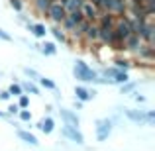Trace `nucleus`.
<instances>
[{
    "label": "nucleus",
    "instance_id": "obj_9",
    "mask_svg": "<svg viewBox=\"0 0 155 151\" xmlns=\"http://www.w3.org/2000/svg\"><path fill=\"white\" fill-rule=\"evenodd\" d=\"M81 12H83V18L87 20V22H96V20H98V16H100V10L92 2H83Z\"/></svg>",
    "mask_w": 155,
    "mask_h": 151
},
{
    "label": "nucleus",
    "instance_id": "obj_35",
    "mask_svg": "<svg viewBox=\"0 0 155 151\" xmlns=\"http://www.w3.org/2000/svg\"><path fill=\"white\" fill-rule=\"evenodd\" d=\"M153 124H155V112L147 110V126H153Z\"/></svg>",
    "mask_w": 155,
    "mask_h": 151
},
{
    "label": "nucleus",
    "instance_id": "obj_28",
    "mask_svg": "<svg viewBox=\"0 0 155 151\" xmlns=\"http://www.w3.org/2000/svg\"><path fill=\"white\" fill-rule=\"evenodd\" d=\"M16 104L20 106V110L30 108V94H20V96H18V102H16Z\"/></svg>",
    "mask_w": 155,
    "mask_h": 151
},
{
    "label": "nucleus",
    "instance_id": "obj_1",
    "mask_svg": "<svg viewBox=\"0 0 155 151\" xmlns=\"http://www.w3.org/2000/svg\"><path fill=\"white\" fill-rule=\"evenodd\" d=\"M73 75H75L77 80H81V83H84V84H106L102 77L92 67H88V63H84L83 59L75 61V65H73Z\"/></svg>",
    "mask_w": 155,
    "mask_h": 151
},
{
    "label": "nucleus",
    "instance_id": "obj_30",
    "mask_svg": "<svg viewBox=\"0 0 155 151\" xmlns=\"http://www.w3.org/2000/svg\"><path fill=\"white\" fill-rule=\"evenodd\" d=\"M24 73H26V77H28L30 80H34V83L39 79V73H38V71H34V69H30V67H26V69H24Z\"/></svg>",
    "mask_w": 155,
    "mask_h": 151
},
{
    "label": "nucleus",
    "instance_id": "obj_3",
    "mask_svg": "<svg viewBox=\"0 0 155 151\" xmlns=\"http://www.w3.org/2000/svg\"><path fill=\"white\" fill-rule=\"evenodd\" d=\"M112 120L110 118H98L94 124V133H96V141H106L110 137V133H112Z\"/></svg>",
    "mask_w": 155,
    "mask_h": 151
},
{
    "label": "nucleus",
    "instance_id": "obj_26",
    "mask_svg": "<svg viewBox=\"0 0 155 151\" xmlns=\"http://www.w3.org/2000/svg\"><path fill=\"white\" fill-rule=\"evenodd\" d=\"M136 87H137L136 83H132V80H128V83L120 84V92H122V94H132V92L136 90Z\"/></svg>",
    "mask_w": 155,
    "mask_h": 151
},
{
    "label": "nucleus",
    "instance_id": "obj_32",
    "mask_svg": "<svg viewBox=\"0 0 155 151\" xmlns=\"http://www.w3.org/2000/svg\"><path fill=\"white\" fill-rule=\"evenodd\" d=\"M10 6L14 8L16 12H22V10H24V4H22V0H10Z\"/></svg>",
    "mask_w": 155,
    "mask_h": 151
},
{
    "label": "nucleus",
    "instance_id": "obj_33",
    "mask_svg": "<svg viewBox=\"0 0 155 151\" xmlns=\"http://www.w3.org/2000/svg\"><path fill=\"white\" fill-rule=\"evenodd\" d=\"M132 98H134V100H136V102H137V104H143V102H145V96H141V94H137V92H136V90H134V92H132Z\"/></svg>",
    "mask_w": 155,
    "mask_h": 151
},
{
    "label": "nucleus",
    "instance_id": "obj_2",
    "mask_svg": "<svg viewBox=\"0 0 155 151\" xmlns=\"http://www.w3.org/2000/svg\"><path fill=\"white\" fill-rule=\"evenodd\" d=\"M98 75L104 79V83H106V84H124V83H128V80H130L128 71L116 69L114 65H112V67L102 69V73H98Z\"/></svg>",
    "mask_w": 155,
    "mask_h": 151
},
{
    "label": "nucleus",
    "instance_id": "obj_8",
    "mask_svg": "<svg viewBox=\"0 0 155 151\" xmlns=\"http://www.w3.org/2000/svg\"><path fill=\"white\" fill-rule=\"evenodd\" d=\"M137 35H140V39L143 43H151L153 45V41H155V26L151 22H145L143 26H141V30L137 31Z\"/></svg>",
    "mask_w": 155,
    "mask_h": 151
},
{
    "label": "nucleus",
    "instance_id": "obj_16",
    "mask_svg": "<svg viewBox=\"0 0 155 151\" xmlns=\"http://www.w3.org/2000/svg\"><path fill=\"white\" fill-rule=\"evenodd\" d=\"M38 130H39V132H43L45 136H49L53 130H55V122H53V118H51V116L41 118V120L38 122Z\"/></svg>",
    "mask_w": 155,
    "mask_h": 151
},
{
    "label": "nucleus",
    "instance_id": "obj_24",
    "mask_svg": "<svg viewBox=\"0 0 155 151\" xmlns=\"http://www.w3.org/2000/svg\"><path fill=\"white\" fill-rule=\"evenodd\" d=\"M35 83H38V87H41V88H47V90H55V88H57V84L53 83L51 79H45V77H41V75H39V79L35 80Z\"/></svg>",
    "mask_w": 155,
    "mask_h": 151
},
{
    "label": "nucleus",
    "instance_id": "obj_36",
    "mask_svg": "<svg viewBox=\"0 0 155 151\" xmlns=\"http://www.w3.org/2000/svg\"><path fill=\"white\" fill-rule=\"evenodd\" d=\"M8 98H10V92H8V90H2V92H0V100H8Z\"/></svg>",
    "mask_w": 155,
    "mask_h": 151
},
{
    "label": "nucleus",
    "instance_id": "obj_18",
    "mask_svg": "<svg viewBox=\"0 0 155 151\" xmlns=\"http://www.w3.org/2000/svg\"><path fill=\"white\" fill-rule=\"evenodd\" d=\"M18 137L24 141V143H28V145H31V147H35V145H39V141H38V137L34 136L31 132H28V130H18Z\"/></svg>",
    "mask_w": 155,
    "mask_h": 151
},
{
    "label": "nucleus",
    "instance_id": "obj_4",
    "mask_svg": "<svg viewBox=\"0 0 155 151\" xmlns=\"http://www.w3.org/2000/svg\"><path fill=\"white\" fill-rule=\"evenodd\" d=\"M45 14H47V18H49L55 26H61V22L65 20L67 12H65V8H63V4H61V2H51V6L47 8Z\"/></svg>",
    "mask_w": 155,
    "mask_h": 151
},
{
    "label": "nucleus",
    "instance_id": "obj_15",
    "mask_svg": "<svg viewBox=\"0 0 155 151\" xmlns=\"http://www.w3.org/2000/svg\"><path fill=\"white\" fill-rule=\"evenodd\" d=\"M136 55L140 57L141 61H147V63H149V61L153 59V45H151V43H143V41H141V45L137 47Z\"/></svg>",
    "mask_w": 155,
    "mask_h": 151
},
{
    "label": "nucleus",
    "instance_id": "obj_21",
    "mask_svg": "<svg viewBox=\"0 0 155 151\" xmlns=\"http://www.w3.org/2000/svg\"><path fill=\"white\" fill-rule=\"evenodd\" d=\"M39 51H41L43 55H47V57L57 55V47H55V43H53V41H43L41 45H39Z\"/></svg>",
    "mask_w": 155,
    "mask_h": 151
},
{
    "label": "nucleus",
    "instance_id": "obj_12",
    "mask_svg": "<svg viewBox=\"0 0 155 151\" xmlns=\"http://www.w3.org/2000/svg\"><path fill=\"white\" fill-rule=\"evenodd\" d=\"M83 39L87 43H96V41H98V24H96V22L88 24V28L84 30V34H83Z\"/></svg>",
    "mask_w": 155,
    "mask_h": 151
},
{
    "label": "nucleus",
    "instance_id": "obj_10",
    "mask_svg": "<svg viewBox=\"0 0 155 151\" xmlns=\"http://www.w3.org/2000/svg\"><path fill=\"white\" fill-rule=\"evenodd\" d=\"M96 96V90L94 88H87L84 84H77L75 87V98L77 100H81V102H88V100H92Z\"/></svg>",
    "mask_w": 155,
    "mask_h": 151
},
{
    "label": "nucleus",
    "instance_id": "obj_6",
    "mask_svg": "<svg viewBox=\"0 0 155 151\" xmlns=\"http://www.w3.org/2000/svg\"><path fill=\"white\" fill-rule=\"evenodd\" d=\"M124 116L134 124H147V110H136V108H124Z\"/></svg>",
    "mask_w": 155,
    "mask_h": 151
},
{
    "label": "nucleus",
    "instance_id": "obj_20",
    "mask_svg": "<svg viewBox=\"0 0 155 151\" xmlns=\"http://www.w3.org/2000/svg\"><path fill=\"white\" fill-rule=\"evenodd\" d=\"M83 2H84V0H61V4H63L65 12H75V10H81Z\"/></svg>",
    "mask_w": 155,
    "mask_h": 151
},
{
    "label": "nucleus",
    "instance_id": "obj_5",
    "mask_svg": "<svg viewBox=\"0 0 155 151\" xmlns=\"http://www.w3.org/2000/svg\"><path fill=\"white\" fill-rule=\"evenodd\" d=\"M61 136H63L65 140H69V141H73V143H77V145H83V143H84V136H83V132H81L79 128L63 126V128H61Z\"/></svg>",
    "mask_w": 155,
    "mask_h": 151
},
{
    "label": "nucleus",
    "instance_id": "obj_17",
    "mask_svg": "<svg viewBox=\"0 0 155 151\" xmlns=\"http://www.w3.org/2000/svg\"><path fill=\"white\" fill-rule=\"evenodd\" d=\"M28 30L31 31V34L35 35L38 39H43L47 35V28L43 26V24H34V22H28Z\"/></svg>",
    "mask_w": 155,
    "mask_h": 151
},
{
    "label": "nucleus",
    "instance_id": "obj_34",
    "mask_svg": "<svg viewBox=\"0 0 155 151\" xmlns=\"http://www.w3.org/2000/svg\"><path fill=\"white\" fill-rule=\"evenodd\" d=\"M0 39H2V41H12V35L8 34V31H4L2 28H0Z\"/></svg>",
    "mask_w": 155,
    "mask_h": 151
},
{
    "label": "nucleus",
    "instance_id": "obj_23",
    "mask_svg": "<svg viewBox=\"0 0 155 151\" xmlns=\"http://www.w3.org/2000/svg\"><path fill=\"white\" fill-rule=\"evenodd\" d=\"M53 0H34V10L38 12V14H45L47 8L51 6Z\"/></svg>",
    "mask_w": 155,
    "mask_h": 151
},
{
    "label": "nucleus",
    "instance_id": "obj_11",
    "mask_svg": "<svg viewBox=\"0 0 155 151\" xmlns=\"http://www.w3.org/2000/svg\"><path fill=\"white\" fill-rule=\"evenodd\" d=\"M98 41L104 45L116 47V39H114V30L110 28H98Z\"/></svg>",
    "mask_w": 155,
    "mask_h": 151
},
{
    "label": "nucleus",
    "instance_id": "obj_31",
    "mask_svg": "<svg viewBox=\"0 0 155 151\" xmlns=\"http://www.w3.org/2000/svg\"><path fill=\"white\" fill-rule=\"evenodd\" d=\"M18 112H20V106L16 104V102H14V104H10V106L6 108V114H8V116H16Z\"/></svg>",
    "mask_w": 155,
    "mask_h": 151
},
{
    "label": "nucleus",
    "instance_id": "obj_14",
    "mask_svg": "<svg viewBox=\"0 0 155 151\" xmlns=\"http://www.w3.org/2000/svg\"><path fill=\"white\" fill-rule=\"evenodd\" d=\"M116 18H118V16H114V14H108V12H100V16H98V20H96V24H98V28H110V30H114Z\"/></svg>",
    "mask_w": 155,
    "mask_h": 151
},
{
    "label": "nucleus",
    "instance_id": "obj_25",
    "mask_svg": "<svg viewBox=\"0 0 155 151\" xmlns=\"http://www.w3.org/2000/svg\"><path fill=\"white\" fill-rule=\"evenodd\" d=\"M114 67H116V69H122V71H128V69L132 67V61H130V59H124V57H116V59H114Z\"/></svg>",
    "mask_w": 155,
    "mask_h": 151
},
{
    "label": "nucleus",
    "instance_id": "obj_13",
    "mask_svg": "<svg viewBox=\"0 0 155 151\" xmlns=\"http://www.w3.org/2000/svg\"><path fill=\"white\" fill-rule=\"evenodd\" d=\"M140 45H141V39H140L137 34H130L128 38L124 39V43H122V47H124L126 51H132V53H136Z\"/></svg>",
    "mask_w": 155,
    "mask_h": 151
},
{
    "label": "nucleus",
    "instance_id": "obj_19",
    "mask_svg": "<svg viewBox=\"0 0 155 151\" xmlns=\"http://www.w3.org/2000/svg\"><path fill=\"white\" fill-rule=\"evenodd\" d=\"M20 87H22L24 94H39L38 83H34V80H30V79H26L24 83H20Z\"/></svg>",
    "mask_w": 155,
    "mask_h": 151
},
{
    "label": "nucleus",
    "instance_id": "obj_22",
    "mask_svg": "<svg viewBox=\"0 0 155 151\" xmlns=\"http://www.w3.org/2000/svg\"><path fill=\"white\" fill-rule=\"evenodd\" d=\"M47 31H51V35L57 39V41H61V43H69V38H67V34H65V31L61 30L59 26H53L51 30H47Z\"/></svg>",
    "mask_w": 155,
    "mask_h": 151
},
{
    "label": "nucleus",
    "instance_id": "obj_7",
    "mask_svg": "<svg viewBox=\"0 0 155 151\" xmlns=\"http://www.w3.org/2000/svg\"><path fill=\"white\" fill-rule=\"evenodd\" d=\"M61 114V120L65 122V126H71V128H79L81 126V118L75 110H69V108H61L59 110Z\"/></svg>",
    "mask_w": 155,
    "mask_h": 151
},
{
    "label": "nucleus",
    "instance_id": "obj_27",
    "mask_svg": "<svg viewBox=\"0 0 155 151\" xmlns=\"http://www.w3.org/2000/svg\"><path fill=\"white\" fill-rule=\"evenodd\" d=\"M8 92H10V96H14V98H18L20 94H24L22 87H20V83H12L10 88H8Z\"/></svg>",
    "mask_w": 155,
    "mask_h": 151
},
{
    "label": "nucleus",
    "instance_id": "obj_29",
    "mask_svg": "<svg viewBox=\"0 0 155 151\" xmlns=\"http://www.w3.org/2000/svg\"><path fill=\"white\" fill-rule=\"evenodd\" d=\"M18 118H20L22 122H31V112H30V108L20 110V112H18Z\"/></svg>",
    "mask_w": 155,
    "mask_h": 151
}]
</instances>
